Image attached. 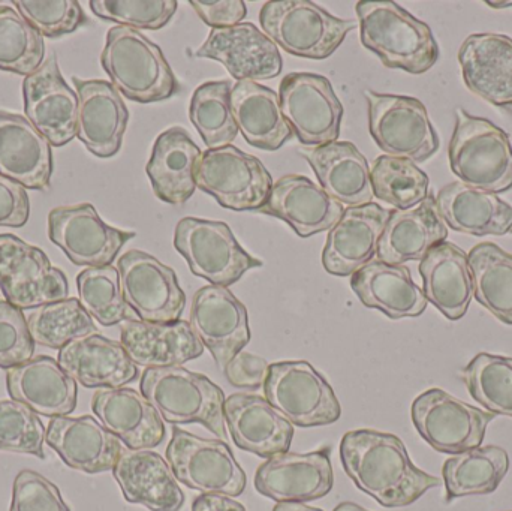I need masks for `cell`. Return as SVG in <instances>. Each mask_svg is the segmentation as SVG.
I'll use <instances>...</instances> for the list:
<instances>
[{
    "label": "cell",
    "instance_id": "cell-1",
    "mask_svg": "<svg viewBox=\"0 0 512 511\" xmlns=\"http://www.w3.org/2000/svg\"><path fill=\"white\" fill-rule=\"evenodd\" d=\"M340 459L357 488L388 509L411 506L441 485L438 477L412 464L405 444L393 434L348 432L340 443Z\"/></svg>",
    "mask_w": 512,
    "mask_h": 511
},
{
    "label": "cell",
    "instance_id": "cell-2",
    "mask_svg": "<svg viewBox=\"0 0 512 511\" xmlns=\"http://www.w3.org/2000/svg\"><path fill=\"white\" fill-rule=\"evenodd\" d=\"M357 15L361 42L387 68L423 74L438 62L439 47L432 29L396 2L361 0Z\"/></svg>",
    "mask_w": 512,
    "mask_h": 511
},
{
    "label": "cell",
    "instance_id": "cell-3",
    "mask_svg": "<svg viewBox=\"0 0 512 511\" xmlns=\"http://www.w3.org/2000/svg\"><path fill=\"white\" fill-rule=\"evenodd\" d=\"M101 63L113 86L131 101L152 104L180 92L179 81L161 48L132 27L108 30Z\"/></svg>",
    "mask_w": 512,
    "mask_h": 511
},
{
    "label": "cell",
    "instance_id": "cell-4",
    "mask_svg": "<svg viewBox=\"0 0 512 511\" xmlns=\"http://www.w3.org/2000/svg\"><path fill=\"white\" fill-rule=\"evenodd\" d=\"M141 395L159 416L171 425L201 423L224 440L225 395L206 375L195 374L182 366L147 368L141 375Z\"/></svg>",
    "mask_w": 512,
    "mask_h": 511
},
{
    "label": "cell",
    "instance_id": "cell-5",
    "mask_svg": "<svg viewBox=\"0 0 512 511\" xmlns=\"http://www.w3.org/2000/svg\"><path fill=\"white\" fill-rule=\"evenodd\" d=\"M450 165L460 182L492 194L512 188V144L504 129L459 108Z\"/></svg>",
    "mask_w": 512,
    "mask_h": 511
},
{
    "label": "cell",
    "instance_id": "cell-6",
    "mask_svg": "<svg viewBox=\"0 0 512 511\" xmlns=\"http://www.w3.org/2000/svg\"><path fill=\"white\" fill-rule=\"evenodd\" d=\"M259 23L274 44L306 59H327L357 27L355 21L334 17L309 0L265 2Z\"/></svg>",
    "mask_w": 512,
    "mask_h": 511
},
{
    "label": "cell",
    "instance_id": "cell-7",
    "mask_svg": "<svg viewBox=\"0 0 512 511\" xmlns=\"http://www.w3.org/2000/svg\"><path fill=\"white\" fill-rule=\"evenodd\" d=\"M264 395L274 410L301 428L333 425L342 416L330 384L304 360L271 363Z\"/></svg>",
    "mask_w": 512,
    "mask_h": 511
},
{
    "label": "cell",
    "instance_id": "cell-8",
    "mask_svg": "<svg viewBox=\"0 0 512 511\" xmlns=\"http://www.w3.org/2000/svg\"><path fill=\"white\" fill-rule=\"evenodd\" d=\"M369 128L382 152L393 158L424 162L439 149V138L423 102L411 96L366 90Z\"/></svg>",
    "mask_w": 512,
    "mask_h": 511
},
{
    "label": "cell",
    "instance_id": "cell-9",
    "mask_svg": "<svg viewBox=\"0 0 512 511\" xmlns=\"http://www.w3.org/2000/svg\"><path fill=\"white\" fill-rule=\"evenodd\" d=\"M174 246L195 276L212 285L230 287L262 261L249 255L225 222L185 218L177 224Z\"/></svg>",
    "mask_w": 512,
    "mask_h": 511
},
{
    "label": "cell",
    "instance_id": "cell-10",
    "mask_svg": "<svg viewBox=\"0 0 512 511\" xmlns=\"http://www.w3.org/2000/svg\"><path fill=\"white\" fill-rule=\"evenodd\" d=\"M167 459L177 482L201 494L236 498L245 492V471L225 441L204 440L176 428Z\"/></svg>",
    "mask_w": 512,
    "mask_h": 511
},
{
    "label": "cell",
    "instance_id": "cell-11",
    "mask_svg": "<svg viewBox=\"0 0 512 511\" xmlns=\"http://www.w3.org/2000/svg\"><path fill=\"white\" fill-rule=\"evenodd\" d=\"M197 188L234 212L261 210L267 204L273 179L255 156L234 146L207 149L197 167Z\"/></svg>",
    "mask_w": 512,
    "mask_h": 511
},
{
    "label": "cell",
    "instance_id": "cell-12",
    "mask_svg": "<svg viewBox=\"0 0 512 511\" xmlns=\"http://www.w3.org/2000/svg\"><path fill=\"white\" fill-rule=\"evenodd\" d=\"M279 101L292 134L304 146L339 140L343 107L328 78L307 72L288 74L280 81Z\"/></svg>",
    "mask_w": 512,
    "mask_h": 511
},
{
    "label": "cell",
    "instance_id": "cell-13",
    "mask_svg": "<svg viewBox=\"0 0 512 511\" xmlns=\"http://www.w3.org/2000/svg\"><path fill=\"white\" fill-rule=\"evenodd\" d=\"M411 416L430 447L453 456L481 447L487 426L496 419V414L472 407L441 389L418 396Z\"/></svg>",
    "mask_w": 512,
    "mask_h": 511
},
{
    "label": "cell",
    "instance_id": "cell-14",
    "mask_svg": "<svg viewBox=\"0 0 512 511\" xmlns=\"http://www.w3.org/2000/svg\"><path fill=\"white\" fill-rule=\"evenodd\" d=\"M0 290L21 311L68 299L62 270L47 255L12 234H0Z\"/></svg>",
    "mask_w": 512,
    "mask_h": 511
},
{
    "label": "cell",
    "instance_id": "cell-15",
    "mask_svg": "<svg viewBox=\"0 0 512 511\" xmlns=\"http://www.w3.org/2000/svg\"><path fill=\"white\" fill-rule=\"evenodd\" d=\"M120 287L138 320L147 323H176L185 311V291L176 272L143 251L126 252L119 258Z\"/></svg>",
    "mask_w": 512,
    "mask_h": 511
},
{
    "label": "cell",
    "instance_id": "cell-16",
    "mask_svg": "<svg viewBox=\"0 0 512 511\" xmlns=\"http://www.w3.org/2000/svg\"><path fill=\"white\" fill-rule=\"evenodd\" d=\"M48 236L77 266L104 267L111 266L135 233L105 224L92 204H78L51 210Z\"/></svg>",
    "mask_w": 512,
    "mask_h": 511
},
{
    "label": "cell",
    "instance_id": "cell-17",
    "mask_svg": "<svg viewBox=\"0 0 512 511\" xmlns=\"http://www.w3.org/2000/svg\"><path fill=\"white\" fill-rule=\"evenodd\" d=\"M189 324L222 369L251 341L248 309L227 287L207 285L198 290Z\"/></svg>",
    "mask_w": 512,
    "mask_h": 511
},
{
    "label": "cell",
    "instance_id": "cell-18",
    "mask_svg": "<svg viewBox=\"0 0 512 511\" xmlns=\"http://www.w3.org/2000/svg\"><path fill=\"white\" fill-rule=\"evenodd\" d=\"M328 447L312 453L273 456L256 471L255 489L276 503H310L333 489Z\"/></svg>",
    "mask_w": 512,
    "mask_h": 511
},
{
    "label": "cell",
    "instance_id": "cell-19",
    "mask_svg": "<svg viewBox=\"0 0 512 511\" xmlns=\"http://www.w3.org/2000/svg\"><path fill=\"white\" fill-rule=\"evenodd\" d=\"M27 120L54 147L77 137L78 96L63 80L56 56H50L23 83Z\"/></svg>",
    "mask_w": 512,
    "mask_h": 511
},
{
    "label": "cell",
    "instance_id": "cell-20",
    "mask_svg": "<svg viewBox=\"0 0 512 511\" xmlns=\"http://www.w3.org/2000/svg\"><path fill=\"white\" fill-rule=\"evenodd\" d=\"M197 57L221 62L237 81L270 80L282 71L277 45L252 23L213 29Z\"/></svg>",
    "mask_w": 512,
    "mask_h": 511
},
{
    "label": "cell",
    "instance_id": "cell-21",
    "mask_svg": "<svg viewBox=\"0 0 512 511\" xmlns=\"http://www.w3.org/2000/svg\"><path fill=\"white\" fill-rule=\"evenodd\" d=\"M78 96L77 137L90 153L110 158L122 147L129 111L119 90L104 80L74 77Z\"/></svg>",
    "mask_w": 512,
    "mask_h": 511
},
{
    "label": "cell",
    "instance_id": "cell-22",
    "mask_svg": "<svg viewBox=\"0 0 512 511\" xmlns=\"http://www.w3.org/2000/svg\"><path fill=\"white\" fill-rule=\"evenodd\" d=\"M390 210L376 203L349 207L328 233L322 264L331 275L352 276L373 260L390 219Z\"/></svg>",
    "mask_w": 512,
    "mask_h": 511
},
{
    "label": "cell",
    "instance_id": "cell-23",
    "mask_svg": "<svg viewBox=\"0 0 512 511\" xmlns=\"http://www.w3.org/2000/svg\"><path fill=\"white\" fill-rule=\"evenodd\" d=\"M45 441L72 470L86 474L113 471L123 443L92 416L54 417Z\"/></svg>",
    "mask_w": 512,
    "mask_h": 511
},
{
    "label": "cell",
    "instance_id": "cell-24",
    "mask_svg": "<svg viewBox=\"0 0 512 511\" xmlns=\"http://www.w3.org/2000/svg\"><path fill=\"white\" fill-rule=\"evenodd\" d=\"M259 212L282 219L298 236L307 239L331 230L345 209L312 180L288 174L273 183L267 204Z\"/></svg>",
    "mask_w": 512,
    "mask_h": 511
},
{
    "label": "cell",
    "instance_id": "cell-25",
    "mask_svg": "<svg viewBox=\"0 0 512 511\" xmlns=\"http://www.w3.org/2000/svg\"><path fill=\"white\" fill-rule=\"evenodd\" d=\"M224 416L239 449L264 459L289 452L294 425L274 410L267 399L236 393L225 399Z\"/></svg>",
    "mask_w": 512,
    "mask_h": 511
},
{
    "label": "cell",
    "instance_id": "cell-26",
    "mask_svg": "<svg viewBox=\"0 0 512 511\" xmlns=\"http://www.w3.org/2000/svg\"><path fill=\"white\" fill-rule=\"evenodd\" d=\"M463 80L496 107H512V38L499 33L468 36L459 51Z\"/></svg>",
    "mask_w": 512,
    "mask_h": 511
},
{
    "label": "cell",
    "instance_id": "cell-27",
    "mask_svg": "<svg viewBox=\"0 0 512 511\" xmlns=\"http://www.w3.org/2000/svg\"><path fill=\"white\" fill-rule=\"evenodd\" d=\"M51 144L20 114L0 111V174L27 189L50 188Z\"/></svg>",
    "mask_w": 512,
    "mask_h": 511
},
{
    "label": "cell",
    "instance_id": "cell-28",
    "mask_svg": "<svg viewBox=\"0 0 512 511\" xmlns=\"http://www.w3.org/2000/svg\"><path fill=\"white\" fill-rule=\"evenodd\" d=\"M120 344L132 362L146 368L182 366L203 356L204 345L186 321L147 323L126 320L120 324Z\"/></svg>",
    "mask_w": 512,
    "mask_h": 511
},
{
    "label": "cell",
    "instance_id": "cell-29",
    "mask_svg": "<svg viewBox=\"0 0 512 511\" xmlns=\"http://www.w3.org/2000/svg\"><path fill=\"white\" fill-rule=\"evenodd\" d=\"M113 474L128 503L152 511H180L185 506V494L170 464L158 453L123 449Z\"/></svg>",
    "mask_w": 512,
    "mask_h": 511
},
{
    "label": "cell",
    "instance_id": "cell-30",
    "mask_svg": "<svg viewBox=\"0 0 512 511\" xmlns=\"http://www.w3.org/2000/svg\"><path fill=\"white\" fill-rule=\"evenodd\" d=\"M60 368L86 389H122L137 380L138 366L119 342L101 335L75 339L59 350Z\"/></svg>",
    "mask_w": 512,
    "mask_h": 511
},
{
    "label": "cell",
    "instance_id": "cell-31",
    "mask_svg": "<svg viewBox=\"0 0 512 511\" xmlns=\"http://www.w3.org/2000/svg\"><path fill=\"white\" fill-rule=\"evenodd\" d=\"M6 387L14 401L51 419L68 416L77 407V383L53 357H35L8 369Z\"/></svg>",
    "mask_w": 512,
    "mask_h": 511
},
{
    "label": "cell",
    "instance_id": "cell-32",
    "mask_svg": "<svg viewBox=\"0 0 512 511\" xmlns=\"http://www.w3.org/2000/svg\"><path fill=\"white\" fill-rule=\"evenodd\" d=\"M92 410L105 429L129 450H150L165 438L164 419L141 393L132 389H101Z\"/></svg>",
    "mask_w": 512,
    "mask_h": 511
},
{
    "label": "cell",
    "instance_id": "cell-33",
    "mask_svg": "<svg viewBox=\"0 0 512 511\" xmlns=\"http://www.w3.org/2000/svg\"><path fill=\"white\" fill-rule=\"evenodd\" d=\"M318 177L321 188L349 207L372 203L373 186L367 159L349 141H334L321 147L298 149Z\"/></svg>",
    "mask_w": 512,
    "mask_h": 511
},
{
    "label": "cell",
    "instance_id": "cell-34",
    "mask_svg": "<svg viewBox=\"0 0 512 511\" xmlns=\"http://www.w3.org/2000/svg\"><path fill=\"white\" fill-rule=\"evenodd\" d=\"M448 228L439 215L435 198H427L420 206L391 212L379 240L376 257L391 266L408 261H421L430 249L447 242Z\"/></svg>",
    "mask_w": 512,
    "mask_h": 511
},
{
    "label": "cell",
    "instance_id": "cell-35",
    "mask_svg": "<svg viewBox=\"0 0 512 511\" xmlns=\"http://www.w3.org/2000/svg\"><path fill=\"white\" fill-rule=\"evenodd\" d=\"M420 275L427 302L448 320L465 317L474 297V279L463 249L454 243H439L421 260Z\"/></svg>",
    "mask_w": 512,
    "mask_h": 511
},
{
    "label": "cell",
    "instance_id": "cell-36",
    "mask_svg": "<svg viewBox=\"0 0 512 511\" xmlns=\"http://www.w3.org/2000/svg\"><path fill=\"white\" fill-rule=\"evenodd\" d=\"M351 288L366 308L378 309L391 320L420 317L429 303L408 267L391 266L378 258L351 276Z\"/></svg>",
    "mask_w": 512,
    "mask_h": 511
},
{
    "label": "cell",
    "instance_id": "cell-37",
    "mask_svg": "<svg viewBox=\"0 0 512 511\" xmlns=\"http://www.w3.org/2000/svg\"><path fill=\"white\" fill-rule=\"evenodd\" d=\"M200 147L183 128L168 129L156 138L146 171L159 200L183 204L197 188Z\"/></svg>",
    "mask_w": 512,
    "mask_h": 511
},
{
    "label": "cell",
    "instance_id": "cell-38",
    "mask_svg": "<svg viewBox=\"0 0 512 511\" xmlns=\"http://www.w3.org/2000/svg\"><path fill=\"white\" fill-rule=\"evenodd\" d=\"M445 225L469 236H504L512 230V207L498 195L450 183L435 198Z\"/></svg>",
    "mask_w": 512,
    "mask_h": 511
},
{
    "label": "cell",
    "instance_id": "cell-39",
    "mask_svg": "<svg viewBox=\"0 0 512 511\" xmlns=\"http://www.w3.org/2000/svg\"><path fill=\"white\" fill-rule=\"evenodd\" d=\"M231 110L237 128L256 149H280L292 137L283 117L279 95L255 81H237L231 90Z\"/></svg>",
    "mask_w": 512,
    "mask_h": 511
},
{
    "label": "cell",
    "instance_id": "cell-40",
    "mask_svg": "<svg viewBox=\"0 0 512 511\" xmlns=\"http://www.w3.org/2000/svg\"><path fill=\"white\" fill-rule=\"evenodd\" d=\"M510 458L502 447H477L451 456L442 468L447 503L469 495L495 492L507 476Z\"/></svg>",
    "mask_w": 512,
    "mask_h": 511
},
{
    "label": "cell",
    "instance_id": "cell-41",
    "mask_svg": "<svg viewBox=\"0 0 512 511\" xmlns=\"http://www.w3.org/2000/svg\"><path fill=\"white\" fill-rule=\"evenodd\" d=\"M468 260L475 299L512 326V255L495 243H480L469 252Z\"/></svg>",
    "mask_w": 512,
    "mask_h": 511
},
{
    "label": "cell",
    "instance_id": "cell-42",
    "mask_svg": "<svg viewBox=\"0 0 512 511\" xmlns=\"http://www.w3.org/2000/svg\"><path fill=\"white\" fill-rule=\"evenodd\" d=\"M231 81H212L198 87L192 96L189 116L207 149L231 146L239 134L231 110Z\"/></svg>",
    "mask_w": 512,
    "mask_h": 511
},
{
    "label": "cell",
    "instance_id": "cell-43",
    "mask_svg": "<svg viewBox=\"0 0 512 511\" xmlns=\"http://www.w3.org/2000/svg\"><path fill=\"white\" fill-rule=\"evenodd\" d=\"M27 326L35 344L53 350H62L75 339L96 335L93 318L78 299L39 306L27 317Z\"/></svg>",
    "mask_w": 512,
    "mask_h": 511
},
{
    "label": "cell",
    "instance_id": "cell-44",
    "mask_svg": "<svg viewBox=\"0 0 512 511\" xmlns=\"http://www.w3.org/2000/svg\"><path fill=\"white\" fill-rule=\"evenodd\" d=\"M370 179L373 195L397 210L414 209L430 197L429 177L409 159L379 156Z\"/></svg>",
    "mask_w": 512,
    "mask_h": 511
},
{
    "label": "cell",
    "instance_id": "cell-45",
    "mask_svg": "<svg viewBox=\"0 0 512 511\" xmlns=\"http://www.w3.org/2000/svg\"><path fill=\"white\" fill-rule=\"evenodd\" d=\"M77 287L81 305L101 326L110 327L126 320H138L137 314L123 297L116 267H87L77 276Z\"/></svg>",
    "mask_w": 512,
    "mask_h": 511
},
{
    "label": "cell",
    "instance_id": "cell-46",
    "mask_svg": "<svg viewBox=\"0 0 512 511\" xmlns=\"http://www.w3.org/2000/svg\"><path fill=\"white\" fill-rule=\"evenodd\" d=\"M472 398L489 413L512 417V359L480 353L460 371Z\"/></svg>",
    "mask_w": 512,
    "mask_h": 511
},
{
    "label": "cell",
    "instance_id": "cell-47",
    "mask_svg": "<svg viewBox=\"0 0 512 511\" xmlns=\"http://www.w3.org/2000/svg\"><path fill=\"white\" fill-rule=\"evenodd\" d=\"M44 57V36L14 8L0 6V69L29 77Z\"/></svg>",
    "mask_w": 512,
    "mask_h": 511
},
{
    "label": "cell",
    "instance_id": "cell-48",
    "mask_svg": "<svg viewBox=\"0 0 512 511\" xmlns=\"http://www.w3.org/2000/svg\"><path fill=\"white\" fill-rule=\"evenodd\" d=\"M45 431L39 417L21 402L0 401V450L45 459Z\"/></svg>",
    "mask_w": 512,
    "mask_h": 511
},
{
    "label": "cell",
    "instance_id": "cell-49",
    "mask_svg": "<svg viewBox=\"0 0 512 511\" xmlns=\"http://www.w3.org/2000/svg\"><path fill=\"white\" fill-rule=\"evenodd\" d=\"M176 0H92L93 14L132 29L159 30L176 14Z\"/></svg>",
    "mask_w": 512,
    "mask_h": 511
},
{
    "label": "cell",
    "instance_id": "cell-50",
    "mask_svg": "<svg viewBox=\"0 0 512 511\" xmlns=\"http://www.w3.org/2000/svg\"><path fill=\"white\" fill-rule=\"evenodd\" d=\"M14 5L30 26L47 38L68 35L86 23L77 0H14Z\"/></svg>",
    "mask_w": 512,
    "mask_h": 511
},
{
    "label": "cell",
    "instance_id": "cell-51",
    "mask_svg": "<svg viewBox=\"0 0 512 511\" xmlns=\"http://www.w3.org/2000/svg\"><path fill=\"white\" fill-rule=\"evenodd\" d=\"M33 353L35 342L23 311L0 300V368L11 369L29 362Z\"/></svg>",
    "mask_w": 512,
    "mask_h": 511
},
{
    "label": "cell",
    "instance_id": "cell-52",
    "mask_svg": "<svg viewBox=\"0 0 512 511\" xmlns=\"http://www.w3.org/2000/svg\"><path fill=\"white\" fill-rule=\"evenodd\" d=\"M9 511H71L63 501L59 488L35 471L17 474L12 489Z\"/></svg>",
    "mask_w": 512,
    "mask_h": 511
},
{
    "label": "cell",
    "instance_id": "cell-53",
    "mask_svg": "<svg viewBox=\"0 0 512 511\" xmlns=\"http://www.w3.org/2000/svg\"><path fill=\"white\" fill-rule=\"evenodd\" d=\"M267 360L254 354L240 351L224 368L228 383L237 389L259 390L264 387L268 377Z\"/></svg>",
    "mask_w": 512,
    "mask_h": 511
},
{
    "label": "cell",
    "instance_id": "cell-54",
    "mask_svg": "<svg viewBox=\"0 0 512 511\" xmlns=\"http://www.w3.org/2000/svg\"><path fill=\"white\" fill-rule=\"evenodd\" d=\"M29 212L26 188L0 174V227H24Z\"/></svg>",
    "mask_w": 512,
    "mask_h": 511
},
{
    "label": "cell",
    "instance_id": "cell-55",
    "mask_svg": "<svg viewBox=\"0 0 512 511\" xmlns=\"http://www.w3.org/2000/svg\"><path fill=\"white\" fill-rule=\"evenodd\" d=\"M191 6L200 15L201 20L213 29L237 26L242 24L248 15V6L242 0H219V2L191 0Z\"/></svg>",
    "mask_w": 512,
    "mask_h": 511
},
{
    "label": "cell",
    "instance_id": "cell-56",
    "mask_svg": "<svg viewBox=\"0 0 512 511\" xmlns=\"http://www.w3.org/2000/svg\"><path fill=\"white\" fill-rule=\"evenodd\" d=\"M192 511H246L242 504L225 495H200L192 504Z\"/></svg>",
    "mask_w": 512,
    "mask_h": 511
},
{
    "label": "cell",
    "instance_id": "cell-57",
    "mask_svg": "<svg viewBox=\"0 0 512 511\" xmlns=\"http://www.w3.org/2000/svg\"><path fill=\"white\" fill-rule=\"evenodd\" d=\"M273 511H322L315 507L306 506L303 503H277Z\"/></svg>",
    "mask_w": 512,
    "mask_h": 511
},
{
    "label": "cell",
    "instance_id": "cell-58",
    "mask_svg": "<svg viewBox=\"0 0 512 511\" xmlns=\"http://www.w3.org/2000/svg\"><path fill=\"white\" fill-rule=\"evenodd\" d=\"M333 511H367L366 509H363V507L357 506V504L354 503H342L339 504V506L336 507Z\"/></svg>",
    "mask_w": 512,
    "mask_h": 511
},
{
    "label": "cell",
    "instance_id": "cell-59",
    "mask_svg": "<svg viewBox=\"0 0 512 511\" xmlns=\"http://www.w3.org/2000/svg\"><path fill=\"white\" fill-rule=\"evenodd\" d=\"M487 5L492 6L495 9L507 8V6H512V2H486Z\"/></svg>",
    "mask_w": 512,
    "mask_h": 511
},
{
    "label": "cell",
    "instance_id": "cell-60",
    "mask_svg": "<svg viewBox=\"0 0 512 511\" xmlns=\"http://www.w3.org/2000/svg\"><path fill=\"white\" fill-rule=\"evenodd\" d=\"M511 233H512V230H511Z\"/></svg>",
    "mask_w": 512,
    "mask_h": 511
}]
</instances>
